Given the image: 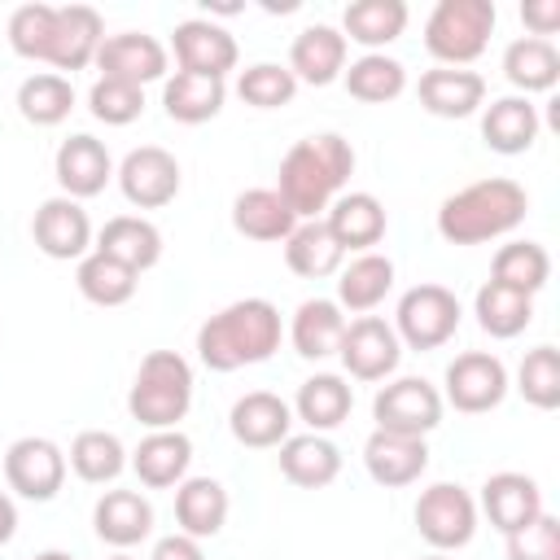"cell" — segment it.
Segmentation results:
<instances>
[{
  "mask_svg": "<svg viewBox=\"0 0 560 560\" xmlns=\"http://www.w3.org/2000/svg\"><path fill=\"white\" fill-rule=\"evenodd\" d=\"M13 534H18V508H13V499L0 490V547H4Z\"/></svg>",
  "mask_w": 560,
  "mask_h": 560,
  "instance_id": "cell-51",
  "label": "cell"
},
{
  "mask_svg": "<svg viewBox=\"0 0 560 560\" xmlns=\"http://www.w3.org/2000/svg\"><path fill=\"white\" fill-rule=\"evenodd\" d=\"M232 228L249 241H284L298 228V214L276 188H245L232 201Z\"/></svg>",
  "mask_w": 560,
  "mask_h": 560,
  "instance_id": "cell-36",
  "label": "cell"
},
{
  "mask_svg": "<svg viewBox=\"0 0 560 560\" xmlns=\"http://www.w3.org/2000/svg\"><path fill=\"white\" fill-rule=\"evenodd\" d=\"M175 44V61L188 74H206V79H223L236 66V39L228 26L210 22V18H184L171 35Z\"/></svg>",
  "mask_w": 560,
  "mask_h": 560,
  "instance_id": "cell-15",
  "label": "cell"
},
{
  "mask_svg": "<svg viewBox=\"0 0 560 560\" xmlns=\"http://www.w3.org/2000/svg\"><path fill=\"white\" fill-rule=\"evenodd\" d=\"M363 464H368V477L376 486L398 490V486L420 481V472L429 468V446H424V438L372 429V438L363 442Z\"/></svg>",
  "mask_w": 560,
  "mask_h": 560,
  "instance_id": "cell-19",
  "label": "cell"
},
{
  "mask_svg": "<svg viewBox=\"0 0 560 560\" xmlns=\"http://www.w3.org/2000/svg\"><path fill=\"white\" fill-rule=\"evenodd\" d=\"M88 109L105 127H127L144 114V88L122 83V79H96L88 88Z\"/></svg>",
  "mask_w": 560,
  "mask_h": 560,
  "instance_id": "cell-47",
  "label": "cell"
},
{
  "mask_svg": "<svg viewBox=\"0 0 560 560\" xmlns=\"http://www.w3.org/2000/svg\"><path fill=\"white\" fill-rule=\"evenodd\" d=\"M66 464L74 468L79 481L105 486V481H114V477L127 468V451H122L118 433H109V429H83V433L70 442Z\"/></svg>",
  "mask_w": 560,
  "mask_h": 560,
  "instance_id": "cell-42",
  "label": "cell"
},
{
  "mask_svg": "<svg viewBox=\"0 0 560 560\" xmlns=\"http://www.w3.org/2000/svg\"><path fill=\"white\" fill-rule=\"evenodd\" d=\"M525 210H529V192L508 175H490L464 184L438 206V232L451 245H486L516 232L525 223Z\"/></svg>",
  "mask_w": 560,
  "mask_h": 560,
  "instance_id": "cell-3",
  "label": "cell"
},
{
  "mask_svg": "<svg viewBox=\"0 0 560 560\" xmlns=\"http://www.w3.org/2000/svg\"><path fill=\"white\" fill-rule=\"evenodd\" d=\"M503 542H508V560H560V521L551 512H538Z\"/></svg>",
  "mask_w": 560,
  "mask_h": 560,
  "instance_id": "cell-48",
  "label": "cell"
},
{
  "mask_svg": "<svg viewBox=\"0 0 560 560\" xmlns=\"http://www.w3.org/2000/svg\"><path fill=\"white\" fill-rule=\"evenodd\" d=\"M490 280L534 298L551 280V254L538 241H508L490 262Z\"/></svg>",
  "mask_w": 560,
  "mask_h": 560,
  "instance_id": "cell-43",
  "label": "cell"
},
{
  "mask_svg": "<svg viewBox=\"0 0 560 560\" xmlns=\"http://www.w3.org/2000/svg\"><path fill=\"white\" fill-rule=\"evenodd\" d=\"M280 472L302 490H324L341 472V451L324 433H298V438L289 433L280 442Z\"/></svg>",
  "mask_w": 560,
  "mask_h": 560,
  "instance_id": "cell-27",
  "label": "cell"
},
{
  "mask_svg": "<svg viewBox=\"0 0 560 560\" xmlns=\"http://www.w3.org/2000/svg\"><path fill=\"white\" fill-rule=\"evenodd\" d=\"M118 188L136 210H162L179 197V162L162 144H140L118 162Z\"/></svg>",
  "mask_w": 560,
  "mask_h": 560,
  "instance_id": "cell-11",
  "label": "cell"
},
{
  "mask_svg": "<svg viewBox=\"0 0 560 560\" xmlns=\"http://www.w3.org/2000/svg\"><path fill=\"white\" fill-rule=\"evenodd\" d=\"M192 407V368L175 350H149L136 368V381L127 389V411L149 433L175 429Z\"/></svg>",
  "mask_w": 560,
  "mask_h": 560,
  "instance_id": "cell-4",
  "label": "cell"
},
{
  "mask_svg": "<svg viewBox=\"0 0 560 560\" xmlns=\"http://www.w3.org/2000/svg\"><path fill=\"white\" fill-rule=\"evenodd\" d=\"M472 315H477L481 332H490L494 341H512V337H521V332L529 328V319H534V298H529V293H516V289H508V284L486 280V284L477 289V298H472Z\"/></svg>",
  "mask_w": 560,
  "mask_h": 560,
  "instance_id": "cell-38",
  "label": "cell"
},
{
  "mask_svg": "<svg viewBox=\"0 0 560 560\" xmlns=\"http://www.w3.org/2000/svg\"><path fill=\"white\" fill-rule=\"evenodd\" d=\"M503 74L512 88H521L525 96L529 92H551L556 79H560V52L551 39H538V35H521L503 48Z\"/></svg>",
  "mask_w": 560,
  "mask_h": 560,
  "instance_id": "cell-37",
  "label": "cell"
},
{
  "mask_svg": "<svg viewBox=\"0 0 560 560\" xmlns=\"http://www.w3.org/2000/svg\"><path fill=\"white\" fill-rule=\"evenodd\" d=\"M538 127L542 122H538V109L529 105V96H499L481 114V140H486V149H494L503 158H516V153L534 149Z\"/></svg>",
  "mask_w": 560,
  "mask_h": 560,
  "instance_id": "cell-25",
  "label": "cell"
},
{
  "mask_svg": "<svg viewBox=\"0 0 560 560\" xmlns=\"http://www.w3.org/2000/svg\"><path fill=\"white\" fill-rule=\"evenodd\" d=\"M105 39V22L92 4H61L57 9V26H52V48H48V66L57 70H83L96 61V48Z\"/></svg>",
  "mask_w": 560,
  "mask_h": 560,
  "instance_id": "cell-23",
  "label": "cell"
},
{
  "mask_svg": "<svg viewBox=\"0 0 560 560\" xmlns=\"http://www.w3.org/2000/svg\"><path fill=\"white\" fill-rule=\"evenodd\" d=\"M228 490L223 481L214 477H184L175 486V521H179V534L188 538H214L223 525H228Z\"/></svg>",
  "mask_w": 560,
  "mask_h": 560,
  "instance_id": "cell-28",
  "label": "cell"
},
{
  "mask_svg": "<svg viewBox=\"0 0 560 560\" xmlns=\"http://www.w3.org/2000/svg\"><path fill=\"white\" fill-rule=\"evenodd\" d=\"M92 525L101 542L127 551L153 534V503L140 490H105L92 508Z\"/></svg>",
  "mask_w": 560,
  "mask_h": 560,
  "instance_id": "cell-22",
  "label": "cell"
},
{
  "mask_svg": "<svg viewBox=\"0 0 560 560\" xmlns=\"http://www.w3.org/2000/svg\"><path fill=\"white\" fill-rule=\"evenodd\" d=\"M407 31V4L402 0H350L341 13V35L346 44H363L368 52H381Z\"/></svg>",
  "mask_w": 560,
  "mask_h": 560,
  "instance_id": "cell-35",
  "label": "cell"
},
{
  "mask_svg": "<svg viewBox=\"0 0 560 560\" xmlns=\"http://www.w3.org/2000/svg\"><path fill=\"white\" fill-rule=\"evenodd\" d=\"M228 101V83L223 79H206V74H188V70H175L166 83H162V105H166V118L184 122V127H197V122H210Z\"/></svg>",
  "mask_w": 560,
  "mask_h": 560,
  "instance_id": "cell-33",
  "label": "cell"
},
{
  "mask_svg": "<svg viewBox=\"0 0 560 560\" xmlns=\"http://www.w3.org/2000/svg\"><path fill=\"white\" fill-rule=\"evenodd\" d=\"M52 175H57V184H61V197L88 201V197L105 192V184L114 179V158H109L105 140L79 131V136H70V140L57 144Z\"/></svg>",
  "mask_w": 560,
  "mask_h": 560,
  "instance_id": "cell-14",
  "label": "cell"
},
{
  "mask_svg": "<svg viewBox=\"0 0 560 560\" xmlns=\"http://www.w3.org/2000/svg\"><path fill=\"white\" fill-rule=\"evenodd\" d=\"M66 451L52 442V438H18L9 451H4V481L13 494L31 499V503H48L57 499V490L66 486Z\"/></svg>",
  "mask_w": 560,
  "mask_h": 560,
  "instance_id": "cell-10",
  "label": "cell"
},
{
  "mask_svg": "<svg viewBox=\"0 0 560 560\" xmlns=\"http://www.w3.org/2000/svg\"><path fill=\"white\" fill-rule=\"evenodd\" d=\"M70 109H74V88L66 74L44 70V74H31L18 83V114L31 127H57L70 118Z\"/></svg>",
  "mask_w": 560,
  "mask_h": 560,
  "instance_id": "cell-40",
  "label": "cell"
},
{
  "mask_svg": "<svg viewBox=\"0 0 560 560\" xmlns=\"http://www.w3.org/2000/svg\"><path fill=\"white\" fill-rule=\"evenodd\" d=\"M481 512H486L490 525L508 538L512 529L529 525V521H534L538 512H547V508H542V490H538L534 477H525V472H494V477H486V486H481Z\"/></svg>",
  "mask_w": 560,
  "mask_h": 560,
  "instance_id": "cell-21",
  "label": "cell"
},
{
  "mask_svg": "<svg viewBox=\"0 0 560 560\" xmlns=\"http://www.w3.org/2000/svg\"><path fill=\"white\" fill-rule=\"evenodd\" d=\"M354 407V389L337 376V372H315L298 385V398H293V416L302 424H311V433H328L337 429Z\"/></svg>",
  "mask_w": 560,
  "mask_h": 560,
  "instance_id": "cell-34",
  "label": "cell"
},
{
  "mask_svg": "<svg viewBox=\"0 0 560 560\" xmlns=\"http://www.w3.org/2000/svg\"><path fill=\"white\" fill-rule=\"evenodd\" d=\"M337 359L354 381H385L402 359V341L394 324H385L381 315H359L346 324Z\"/></svg>",
  "mask_w": 560,
  "mask_h": 560,
  "instance_id": "cell-12",
  "label": "cell"
},
{
  "mask_svg": "<svg viewBox=\"0 0 560 560\" xmlns=\"http://www.w3.org/2000/svg\"><path fill=\"white\" fill-rule=\"evenodd\" d=\"M188 464H192V442L179 429H153L131 451V468H136L140 486H149V490L179 486L188 477Z\"/></svg>",
  "mask_w": 560,
  "mask_h": 560,
  "instance_id": "cell-24",
  "label": "cell"
},
{
  "mask_svg": "<svg viewBox=\"0 0 560 560\" xmlns=\"http://www.w3.org/2000/svg\"><path fill=\"white\" fill-rule=\"evenodd\" d=\"M416 529L433 551H459L477 534V499L455 481H433L416 499Z\"/></svg>",
  "mask_w": 560,
  "mask_h": 560,
  "instance_id": "cell-7",
  "label": "cell"
},
{
  "mask_svg": "<svg viewBox=\"0 0 560 560\" xmlns=\"http://www.w3.org/2000/svg\"><path fill=\"white\" fill-rule=\"evenodd\" d=\"M74 284H79V293H83L92 306H122V302H131V298H136L140 276H136L131 267H122L118 258H109V254L92 249V254H83V258H79Z\"/></svg>",
  "mask_w": 560,
  "mask_h": 560,
  "instance_id": "cell-39",
  "label": "cell"
},
{
  "mask_svg": "<svg viewBox=\"0 0 560 560\" xmlns=\"http://www.w3.org/2000/svg\"><path fill=\"white\" fill-rule=\"evenodd\" d=\"M521 22H525L538 39H547L551 31H560V0H525V4H521Z\"/></svg>",
  "mask_w": 560,
  "mask_h": 560,
  "instance_id": "cell-49",
  "label": "cell"
},
{
  "mask_svg": "<svg viewBox=\"0 0 560 560\" xmlns=\"http://www.w3.org/2000/svg\"><path fill=\"white\" fill-rule=\"evenodd\" d=\"M442 394L438 385H429L424 376H398L389 385H381V394L372 398V416L376 429L385 433H407V438H424L442 424Z\"/></svg>",
  "mask_w": 560,
  "mask_h": 560,
  "instance_id": "cell-8",
  "label": "cell"
},
{
  "mask_svg": "<svg viewBox=\"0 0 560 560\" xmlns=\"http://www.w3.org/2000/svg\"><path fill=\"white\" fill-rule=\"evenodd\" d=\"M149 560H206V551H201V542L197 538H188V534H166V538H158L153 542V556Z\"/></svg>",
  "mask_w": 560,
  "mask_h": 560,
  "instance_id": "cell-50",
  "label": "cell"
},
{
  "mask_svg": "<svg viewBox=\"0 0 560 560\" xmlns=\"http://www.w3.org/2000/svg\"><path fill=\"white\" fill-rule=\"evenodd\" d=\"M516 389L529 407L556 411L560 407V350L556 346H534L516 368Z\"/></svg>",
  "mask_w": 560,
  "mask_h": 560,
  "instance_id": "cell-44",
  "label": "cell"
},
{
  "mask_svg": "<svg viewBox=\"0 0 560 560\" xmlns=\"http://www.w3.org/2000/svg\"><path fill=\"white\" fill-rule=\"evenodd\" d=\"M494 0H438L429 22H424V48L442 66H468L486 52L494 35Z\"/></svg>",
  "mask_w": 560,
  "mask_h": 560,
  "instance_id": "cell-5",
  "label": "cell"
},
{
  "mask_svg": "<svg viewBox=\"0 0 560 560\" xmlns=\"http://www.w3.org/2000/svg\"><path fill=\"white\" fill-rule=\"evenodd\" d=\"M424 560H451V556H442V551H433V556H424Z\"/></svg>",
  "mask_w": 560,
  "mask_h": 560,
  "instance_id": "cell-53",
  "label": "cell"
},
{
  "mask_svg": "<svg viewBox=\"0 0 560 560\" xmlns=\"http://www.w3.org/2000/svg\"><path fill=\"white\" fill-rule=\"evenodd\" d=\"M354 175V149L346 136L337 131H315L306 140H298L284 158H280V175H276V192L284 197V206L302 219H319V210H328L346 179Z\"/></svg>",
  "mask_w": 560,
  "mask_h": 560,
  "instance_id": "cell-2",
  "label": "cell"
},
{
  "mask_svg": "<svg viewBox=\"0 0 560 560\" xmlns=\"http://www.w3.org/2000/svg\"><path fill=\"white\" fill-rule=\"evenodd\" d=\"M459 298L446 289V284H416L398 298V311H394V332L402 346L411 350H438L455 337L459 328Z\"/></svg>",
  "mask_w": 560,
  "mask_h": 560,
  "instance_id": "cell-6",
  "label": "cell"
},
{
  "mask_svg": "<svg viewBox=\"0 0 560 560\" xmlns=\"http://www.w3.org/2000/svg\"><path fill=\"white\" fill-rule=\"evenodd\" d=\"M341 79H346V92L368 105H385L407 92V66L389 52H363L359 61H350V70Z\"/></svg>",
  "mask_w": 560,
  "mask_h": 560,
  "instance_id": "cell-41",
  "label": "cell"
},
{
  "mask_svg": "<svg viewBox=\"0 0 560 560\" xmlns=\"http://www.w3.org/2000/svg\"><path fill=\"white\" fill-rule=\"evenodd\" d=\"M35 560H74V556H70V551H57V547H52V551H39Z\"/></svg>",
  "mask_w": 560,
  "mask_h": 560,
  "instance_id": "cell-52",
  "label": "cell"
},
{
  "mask_svg": "<svg viewBox=\"0 0 560 560\" xmlns=\"http://www.w3.org/2000/svg\"><path fill=\"white\" fill-rule=\"evenodd\" d=\"M346 35L328 22H315L306 31L293 35V48H289V74L298 83H311V88H328L332 79L346 74Z\"/></svg>",
  "mask_w": 560,
  "mask_h": 560,
  "instance_id": "cell-18",
  "label": "cell"
},
{
  "mask_svg": "<svg viewBox=\"0 0 560 560\" xmlns=\"http://www.w3.org/2000/svg\"><path fill=\"white\" fill-rule=\"evenodd\" d=\"M420 105L433 118H468L486 105V79L459 66H433L420 74Z\"/></svg>",
  "mask_w": 560,
  "mask_h": 560,
  "instance_id": "cell-20",
  "label": "cell"
},
{
  "mask_svg": "<svg viewBox=\"0 0 560 560\" xmlns=\"http://www.w3.org/2000/svg\"><path fill=\"white\" fill-rule=\"evenodd\" d=\"M96 70H101V79H122V83L144 88L166 74V48H162V39H153L144 31H118V35L101 39Z\"/></svg>",
  "mask_w": 560,
  "mask_h": 560,
  "instance_id": "cell-16",
  "label": "cell"
},
{
  "mask_svg": "<svg viewBox=\"0 0 560 560\" xmlns=\"http://www.w3.org/2000/svg\"><path fill=\"white\" fill-rule=\"evenodd\" d=\"M228 429L241 446H254V451H267V446H280L293 429V407L271 394V389H249L232 402L228 411Z\"/></svg>",
  "mask_w": 560,
  "mask_h": 560,
  "instance_id": "cell-17",
  "label": "cell"
},
{
  "mask_svg": "<svg viewBox=\"0 0 560 560\" xmlns=\"http://www.w3.org/2000/svg\"><path fill=\"white\" fill-rule=\"evenodd\" d=\"M280 337H284V324H280L276 302L236 298L197 328V359L210 372L254 368V363H267L280 350Z\"/></svg>",
  "mask_w": 560,
  "mask_h": 560,
  "instance_id": "cell-1",
  "label": "cell"
},
{
  "mask_svg": "<svg viewBox=\"0 0 560 560\" xmlns=\"http://www.w3.org/2000/svg\"><path fill=\"white\" fill-rule=\"evenodd\" d=\"M394 289V262L376 249L368 254H354L341 271H337V306L341 311H354V315H368L385 302V293Z\"/></svg>",
  "mask_w": 560,
  "mask_h": 560,
  "instance_id": "cell-30",
  "label": "cell"
},
{
  "mask_svg": "<svg viewBox=\"0 0 560 560\" xmlns=\"http://www.w3.org/2000/svg\"><path fill=\"white\" fill-rule=\"evenodd\" d=\"M341 332H346V315L332 298H306L298 311H293V324H289V341L302 359H328L337 354L341 346Z\"/></svg>",
  "mask_w": 560,
  "mask_h": 560,
  "instance_id": "cell-32",
  "label": "cell"
},
{
  "mask_svg": "<svg viewBox=\"0 0 560 560\" xmlns=\"http://www.w3.org/2000/svg\"><path fill=\"white\" fill-rule=\"evenodd\" d=\"M508 398V368L490 350H464L446 363V389L442 402H451L464 416L494 411Z\"/></svg>",
  "mask_w": 560,
  "mask_h": 560,
  "instance_id": "cell-9",
  "label": "cell"
},
{
  "mask_svg": "<svg viewBox=\"0 0 560 560\" xmlns=\"http://www.w3.org/2000/svg\"><path fill=\"white\" fill-rule=\"evenodd\" d=\"M31 236H35V249L57 258V262H70V258H83L92 254V219L88 210L74 201V197H48L39 201L35 219H31Z\"/></svg>",
  "mask_w": 560,
  "mask_h": 560,
  "instance_id": "cell-13",
  "label": "cell"
},
{
  "mask_svg": "<svg viewBox=\"0 0 560 560\" xmlns=\"http://www.w3.org/2000/svg\"><path fill=\"white\" fill-rule=\"evenodd\" d=\"M328 232L337 236L341 249H359L368 254L372 245H381L389 219H385V206L372 197V192H341L332 206H328Z\"/></svg>",
  "mask_w": 560,
  "mask_h": 560,
  "instance_id": "cell-29",
  "label": "cell"
},
{
  "mask_svg": "<svg viewBox=\"0 0 560 560\" xmlns=\"http://www.w3.org/2000/svg\"><path fill=\"white\" fill-rule=\"evenodd\" d=\"M341 258H346V249L337 245V236L328 232L324 219H302V223L284 236V262H289V271L302 276V280L337 276V271H341Z\"/></svg>",
  "mask_w": 560,
  "mask_h": 560,
  "instance_id": "cell-31",
  "label": "cell"
},
{
  "mask_svg": "<svg viewBox=\"0 0 560 560\" xmlns=\"http://www.w3.org/2000/svg\"><path fill=\"white\" fill-rule=\"evenodd\" d=\"M109 560H136V556H127V551H118V556H109Z\"/></svg>",
  "mask_w": 560,
  "mask_h": 560,
  "instance_id": "cell-54",
  "label": "cell"
},
{
  "mask_svg": "<svg viewBox=\"0 0 560 560\" xmlns=\"http://www.w3.org/2000/svg\"><path fill=\"white\" fill-rule=\"evenodd\" d=\"M52 26H57V4H18L9 13V44L26 61H48L52 48Z\"/></svg>",
  "mask_w": 560,
  "mask_h": 560,
  "instance_id": "cell-45",
  "label": "cell"
},
{
  "mask_svg": "<svg viewBox=\"0 0 560 560\" xmlns=\"http://www.w3.org/2000/svg\"><path fill=\"white\" fill-rule=\"evenodd\" d=\"M293 92H298V79L280 61H258V66L241 70V79H236V96L254 109H280L293 101Z\"/></svg>",
  "mask_w": 560,
  "mask_h": 560,
  "instance_id": "cell-46",
  "label": "cell"
},
{
  "mask_svg": "<svg viewBox=\"0 0 560 560\" xmlns=\"http://www.w3.org/2000/svg\"><path fill=\"white\" fill-rule=\"evenodd\" d=\"M96 249L109 254V258H118L122 267H131L140 276V271L158 267V258H162V232L144 214H114L96 232Z\"/></svg>",
  "mask_w": 560,
  "mask_h": 560,
  "instance_id": "cell-26",
  "label": "cell"
}]
</instances>
